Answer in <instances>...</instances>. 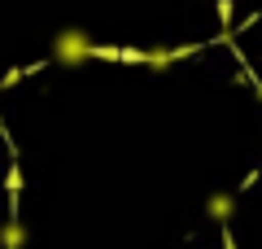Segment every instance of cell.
<instances>
[{
    "mask_svg": "<svg viewBox=\"0 0 262 249\" xmlns=\"http://www.w3.org/2000/svg\"><path fill=\"white\" fill-rule=\"evenodd\" d=\"M96 53H101V44H96L83 27H61L53 35V61L61 66V70H79V66L92 61Z\"/></svg>",
    "mask_w": 262,
    "mask_h": 249,
    "instance_id": "obj_1",
    "label": "cell"
},
{
    "mask_svg": "<svg viewBox=\"0 0 262 249\" xmlns=\"http://www.w3.org/2000/svg\"><path fill=\"white\" fill-rule=\"evenodd\" d=\"M184 53H188V48H140V53H127V57H131V61H140L144 70H170Z\"/></svg>",
    "mask_w": 262,
    "mask_h": 249,
    "instance_id": "obj_2",
    "label": "cell"
},
{
    "mask_svg": "<svg viewBox=\"0 0 262 249\" xmlns=\"http://www.w3.org/2000/svg\"><path fill=\"white\" fill-rule=\"evenodd\" d=\"M206 219L232 223V219H236V193H210V197H206Z\"/></svg>",
    "mask_w": 262,
    "mask_h": 249,
    "instance_id": "obj_3",
    "label": "cell"
},
{
    "mask_svg": "<svg viewBox=\"0 0 262 249\" xmlns=\"http://www.w3.org/2000/svg\"><path fill=\"white\" fill-rule=\"evenodd\" d=\"M27 236H31V232H27V223L9 219L5 227H0V249H22V245H27Z\"/></svg>",
    "mask_w": 262,
    "mask_h": 249,
    "instance_id": "obj_4",
    "label": "cell"
}]
</instances>
